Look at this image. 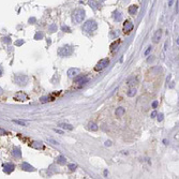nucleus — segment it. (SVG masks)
<instances>
[{"label":"nucleus","instance_id":"nucleus-11","mask_svg":"<svg viewBox=\"0 0 179 179\" xmlns=\"http://www.w3.org/2000/svg\"><path fill=\"white\" fill-rule=\"evenodd\" d=\"M89 79L86 77L85 75H83V76H76V78H75V83H77V84H81V85H83V84H86L87 82H88Z\"/></svg>","mask_w":179,"mask_h":179},{"label":"nucleus","instance_id":"nucleus-5","mask_svg":"<svg viewBox=\"0 0 179 179\" xmlns=\"http://www.w3.org/2000/svg\"><path fill=\"white\" fill-rule=\"evenodd\" d=\"M108 64H109V59L108 58L101 59V60L98 62V64L96 66L94 70H96V71H102V70H104L105 68H107Z\"/></svg>","mask_w":179,"mask_h":179},{"label":"nucleus","instance_id":"nucleus-4","mask_svg":"<svg viewBox=\"0 0 179 179\" xmlns=\"http://www.w3.org/2000/svg\"><path fill=\"white\" fill-rule=\"evenodd\" d=\"M14 83L18 86H25L28 83V77L24 74H16L14 76Z\"/></svg>","mask_w":179,"mask_h":179},{"label":"nucleus","instance_id":"nucleus-21","mask_svg":"<svg viewBox=\"0 0 179 179\" xmlns=\"http://www.w3.org/2000/svg\"><path fill=\"white\" fill-rule=\"evenodd\" d=\"M89 6H90L93 10H98L99 9V3H98V2H96V1H93V0L89 1Z\"/></svg>","mask_w":179,"mask_h":179},{"label":"nucleus","instance_id":"nucleus-37","mask_svg":"<svg viewBox=\"0 0 179 179\" xmlns=\"http://www.w3.org/2000/svg\"><path fill=\"white\" fill-rule=\"evenodd\" d=\"M0 134H1V135H4V134H7V132H6V131H3V130H1V129H0Z\"/></svg>","mask_w":179,"mask_h":179},{"label":"nucleus","instance_id":"nucleus-7","mask_svg":"<svg viewBox=\"0 0 179 179\" xmlns=\"http://www.w3.org/2000/svg\"><path fill=\"white\" fill-rule=\"evenodd\" d=\"M161 38H162V30L161 29H159V30H157L155 32V34H153V38H152V41L153 43H159L160 42Z\"/></svg>","mask_w":179,"mask_h":179},{"label":"nucleus","instance_id":"nucleus-1","mask_svg":"<svg viewBox=\"0 0 179 179\" xmlns=\"http://www.w3.org/2000/svg\"><path fill=\"white\" fill-rule=\"evenodd\" d=\"M97 28H98V24H97V22L93 21V19H89V21H87L86 23L83 25V30L87 32V33H91V32L96 31Z\"/></svg>","mask_w":179,"mask_h":179},{"label":"nucleus","instance_id":"nucleus-24","mask_svg":"<svg viewBox=\"0 0 179 179\" xmlns=\"http://www.w3.org/2000/svg\"><path fill=\"white\" fill-rule=\"evenodd\" d=\"M136 82H137V79H136V78H134V79H131V81H129L128 85H129V86H132L133 84H136Z\"/></svg>","mask_w":179,"mask_h":179},{"label":"nucleus","instance_id":"nucleus-16","mask_svg":"<svg viewBox=\"0 0 179 179\" xmlns=\"http://www.w3.org/2000/svg\"><path fill=\"white\" fill-rule=\"evenodd\" d=\"M22 168L25 171H28V172H33L34 171V168L32 167L31 165H29L28 163H23L22 164Z\"/></svg>","mask_w":179,"mask_h":179},{"label":"nucleus","instance_id":"nucleus-6","mask_svg":"<svg viewBox=\"0 0 179 179\" xmlns=\"http://www.w3.org/2000/svg\"><path fill=\"white\" fill-rule=\"evenodd\" d=\"M27 99H28V96H27L26 93H24V92H17L15 96H14V100H16V101H26Z\"/></svg>","mask_w":179,"mask_h":179},{"label":"nucleus","instance_id":"nucleus-30","mask_svg":"<svg viewBox=\"0 0 179 179\" xmlns=\"http://www.w3.org/2000/svg\"><path fill=\"white\" fill-rule=\"evenodd\" d=\"M162 120H163V115H162V114H160V115L158 116V121L160 122V121H162Z\"/></svg>","mask_w":179,"mask_h":179},{"label":"nucleus","instance_id":"nucleus-31","mask_svg":"<svg viewBox=\"0 0 179 179\" xmlns=\"http://www.w3.org/2000/svg\"><path fill=\"white\" fill-rule=\"evenodd\" d=\"M158 104H159V102H158V101H155V102H153V103H152V107H153V108H157V106H158Z\"/></svg>","mask_w":179,"mask_h":179},{"label":"nucleus","instance_id":"nucleus-15","mask_svg":"<svg viewBox=\"0 0 179 179\" xmlns=\"http://www.w3.org/2000/svg\"><path fill=\"white\" fill-rule=\"evenodd\" d=\"M114 19H115L116 22H121L122 21V14L118 11L114 12Z\"/></svg>","mask_w":179,"mask_h":179},{"label":"nucleus","instance_id":"nucleus-14","mask_svg":"<svg viewBox=\"0 0 179 179\" xmlns=\"http://www.w3.org/2000/svg\"><path fill=\"white\" fill-rule=\"evenodd\" d=\"M31 147L36 149H43L44 146L41 142H33V143H31Z\"/></svg>","mask_w":179,"mask_h":179},{"label":"nucleus","instance_id":"nucleus-13","mask_svg":"<svg viewBox=\"0 0 179 179\" xmlns=\"http://www.w3.org/2000/svg\"><path fill=\"white\" fill-rule=\"evenodd\" d=\"M137 10H138V7L135 6V4L130 6V8H129V13H130L131 15H135V14L137 13Z\"/></svg>","mask_w":179,"mask_h":179},{"label":"nucleus","instance_id":"nucleus-20","mask_svg":"<svg viewBox=\"0 0 179 179\" xmlns=\"http://www.w3.org/2000/svg\"><path fill=\"white\" fill-rule=\"evenodd\" d=\"M59 127H60V128H62V129H64V130H70V131L73 129V127H72L71 125H68V123H60Z\"/></svg>","mask_w":179,"mask_h":179},{"label":"nucleus","instance_id":"nucleus-25","mask_svg":"<svg viewBox=\"0 0 179 179\" xmlns=\"http://www.w3.org/2000/svg\"><path fill=\"white\" fill-rule=\"evenodd\" d=\"M49 101V98L48 97H43V98H41V102L42 103H45V102Z\"/></svg>","mask_w":179,"mask_h":179},{"label":"nucleus","instance_id":"nucleus-32","mask_svg":"<svg viewBox=\"0 0 179 179\" xmlns=\"http://www.w3.org/2000/svg\"><path fill=\"white\" fill-rule=\"evenodd\" d=\"M118 43H119V42H115L114 44H112V45H111V48H112V49H114V47H115L116 45H118Z\"/></svg>","mask_w":179,"mask_h":179},{"label":"nucleus","instance_id":"nucleus-33","mask_svg":"<svg viewBox=\"0 0 179 179\" xmlns=\"http://www.w3.org/2000/svg\"><path fill=\"white\" fill-rule=\"evenodd\" d=\"M174 3V0H168V7H172Z\"/></svg>","mask_w":179,"mask_h":179},{"label":"nucleus","instance_id":"nucleus-36","mask_svg":"<svg viewBox=\"0 0 179 179\" xmlns=\"http://www.w3.org/2000/svg\"><path fill=\"white\" fill-rule=\"evenodd\" d=\"M3 42H7V43H10V42H11V41H10V39L9 38H3Z\"/></svg>","mask_w":179,"mask_h":179},{"label":"nucleus","instance_id":"nucleus-38","mask_svg":"<svg viewBox=\"0 0 179 179\" xmlns=\"http://www.w3.org/2000/svg\"><path fill=\"white\" fill-rule=\"evenodd\" d=\"M2 72H3V70H2V67L0 66V76L2 75Z\"/></svg>","mask_w":179,"mask_h":179},{"label":"nucleus","instance_id":"nucleus-27","mask_svg":"<svg viewBox=\"0 0 179 179\" xmlns=\"http://www.w3.org/2000/svg\"><path fill=\"white\" fill-rule=\"evenodd\" d=\"M13 122L18 123V125H21V126H26V123H25L24 121H19V120H13Z\"/></svg>","mask_w":179,"mask_h":179},{"label":"nucleus","instance_id":"nucleus-29","mask_svg":"<svg viewBox=\"0 0 179 179\" xmlns=\"http://www.w3.org/2000/svg\"><path fill=\"white\" fill-rule=\"evenodd\" d=\"M62 30L66 32V30H67V32H69L70 31V28H69V27H67V26H62Z\"/></svg>","mask_w":179,"mask_h":179},{"label":"nucleus","instance_id":"nucleus-39","mask_svg":"<svg viewBox=\"0 0 179 179\" xmlns=\"http://www.w3.org/2000/svg\"><path fill=\"white\" fill-rule=\"evenodd\" d=\"M49 141H51V142H52V143H53V144H55V145H56V144H58V143H57L56 141H54V140H49Z\"/></svg>","mask_w":179,"mask_h":179},{"label":"nucleus","instance_id":"nucleus-17","mask_svg":"<svg viewBox=\"0 0 179 179\" xmlns=\"http://www.w3.org/2000/svg\"><path fill=\"white\" fill-rule=\"evenodd\" d=\"M87 129H88L89 131H97V130H98V126H97L94 122H89Z\"/></svg>","mask_w":179,"mask_h":179},{"label":"nucleus","instance_id":"nucleus-12","mask_svg":"<svg viewBox=\"0 0 179 179\" xmlns=\"http://www.w3.org/2000/svg\"><path fill=\"white\" fill-rule=\"evenodd\" d=\"M56 162L58 164H60V165H64L67 162V159H66V157H63V156H59L56 158Z\"/></svg>","mask_w":179,"mask_h":179},{"label":"nucleus","instance_id":"nucleus-8","mask_svg":"<svg viewBox=\"0 0 179 179\" xmlns=\"http://www.w3.org/2000/svg\"><path fill=\"white\" fill-rule=\"evenodd\" d=\"M133 29V24L131 23V22L127 21L125 24H123V31L126 32V33H129V32H131Z\"/></svg>","mask_w":179,"mask_h":179},{"label":"nucleus","instance_id":"nucleus-23","mask_svg":"<svg viewBox=\"0 0 179 179\" xmlns=\"http://www.w3.org/2000/svg\"><path fill=\"white\" fill-rule=\"evenodd\" d=\"M48 30H49V31H51V32H55V31H56V30H57V26H56V25H55V24H53V25H51V26H49V27H48Z\"/></svg>","mask_w":179,"mask_h":179},{"label":"nucleus","instance_id":"nucleus-9","mask_svg":"<svg viewBox=\"0 0 179 179\" xmlns=\"http://www.w3.org/2000/svg\"><path fill=\"white\" fill-rule=\"evenodd\" d=\"M78 73H79V70L78 69H70V70L68 71V76L70 78H75L76 76L78 75Z\"/></svg>","mask_w":179,"mask_h":179},{"label":"nucleus","instance_id":"nucleus-2","mask_svg":"<svg viewBox=\"0 0 179 179\" xmlns=\"http://www.w3.org/2000/svg\"><path fill=\"white\" fill-rule=\"evenodd\" d=\"M85 16H86V14L83 9H76L73 12V21L76 24H81L85 19Z\"/></svg>","mask_w":179,"mask_h":179},{"label":"nucleus","instance_id":"nucleus-19","mask_svg":"<svg viewBox=\"0 0 179 179\" xmlns=\"http://www.w3.org/2000/svg\"><path fill=\"white\" fill-rule=\"evenodd\" d=\"M13 156H14V157H16V158H21V156H22V153H21V149L17 148V147L14 148V149H13Z\"/></svg>","mask_w":179,"mask_h":179},{"label":"nucleus","instance_id":"nucleus-18","mask_svg":"<svg viewBox=\"0 0 179 179\" xmlns=\"http://www.w3.org/2000/svg\"><path fill=\"white\" fill-rule=\"evenodd\" d=\"M125 108H123V107H118V108H117L116 109V116L117 117H121V116H122L123 115V114H125Z\"/></svg>","mask_w":179,"mask_h":179},{"label":"nucleus","instance_id":"nucleus-28","mask_svg":"<svg viewBox=\"0 0 179 179\" xmlns=\"http://www.w3.org/2000/svg\"><path fill=\"white\" fill-rule=\"evenodd\" d=\"M69 168H70L71 171L75 170V168H76V164H70V165H69Z\"/></svg>","mask_w":179,"mask_h":179},{"label":"nucleus","instance_id":"nucleus-34","mask_svg":"<svg viewBox=\"0 0 179 179\" xmlns=\"http://www.w3.org/2000/svg\"><path fill=\"white\" fill-rule=\"evenodd\" d=\"M156 116H157V112L155 111V112H152V113H151V117H152V118H155Z\"/></svg>","mask_w":179,"mask_h":179},{"label":"nucleus","instance_id":"nucleus-10","mask_svg":"<svg viewBox=\"0 0 179 179\" xmlns=\"http://www.w3.org/2000/svg\"><path fill=\"white\" fill-rule=\"evenodd\" d=\"M14 168H15V166H14V164H12V163H7V164L3 165V170L7 174L12 173V171H14Z\"/></svg>","mask_w":179,"mask_h":179},{"label":"nucleus","instance_id":"nucleus-35","mask_svg":"<svg viewBox=\"0 0 179 179\" xmlns=\"http://www.w3.org/2000/svg\"><path fill=\"white\" fill-rule=\"evenodd\" d=\"M105 146H112V142L111 141H107L105 143Z\"/></svg>","mask_w":179,"mask_h":179},{"label":"nucleus","instance_id":"nucleus-22","mask_svg":"<svg viewBox=\"0 0 179 179\" xmlns=\"http://www.w3.org/2000/svg\"><path fill=\"white\" fill-rule=\"evenodd\" d=\"M127 94L129 97H134L136 94V89L135 88H130L128 91H127Z\"/></svg>","mask_w":179,"mask_h":179},{"label":"nucleus","instance_id":"nucleus-3","mask_svg":"<svg viewBox=\"0 0 179 179\" xmlns=\"http://www.w3.org/2000/svg\"><path fill=\"white\" fill-rule=\"evenodd\" d=\"M74 48L70 45H64L58 49V55L60 57H69L73 54Z\"/></svg>","mask_w":179,"mask_h":179},{"label":"nucleus","instance_id":"nucleus-26","mask_svg":"<svg viewBox=\"0 0 179 179\" xmlns=\"http://www.w3.org/2000/svg\"><path fill=\"white\" fill-rule=\"evenodd\" d=\"M151 49H152V47H151V46H149L148 48L146 49V52H145V53H144V55H145V56H147V55H148V54L151 52Z\"/></svg>","mask_w":179,"mask_h":179}]
</instances>
